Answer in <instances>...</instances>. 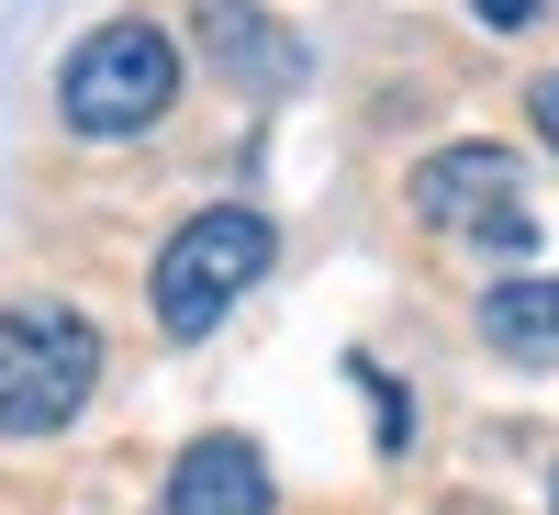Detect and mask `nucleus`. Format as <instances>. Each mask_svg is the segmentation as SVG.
Listing matches in <instances>:
<instances>
[{
    "label": "nucleus",
    "mask_w": 559,
    "mask_h": 515,
    "mask_svg": "<svg viewBox=\"0 0 559 515\" xmlns=\"http://www.w3.org/2000/svg\"><path fill=\"white\" fill-rule=\"evenodd\" d=\"M269 459L258 437H191L168 459V515H269Z\"/></svg>",
    "instance_id": "5"
},
{
    "label": "nucleus",
    "mask_w": 559,
    "mask_h": 515,
    "mask_svg": "<svg viewBox=\"0 0 559 515\" xmlns=\"http://www.w3.org/2000/svg\"><path fill=\"white\" fill-rule=\"evenodd\" d=\"M102 393V325L68 303H0V437H57Z\"/></svg>",
    "instance_id": "2"
},
{
    "label": "nucleus",
    "mask_w": 559,
    "mask_h": 515,
    "mask_svg": "<svg viewBox=\"0 0 559 515\" xmlns=\"http://www.w3.org/2000/svg\"><path fill=\"white\" fill-rule=\"evenodd\" d=\"M414 213L437 236H492V247H526L537 236V202H526V157L515 147H437L414 168Z\"/></svg>",
    "instance_id": "4"
},
{
    "label": "nucleus",
    "mask_w": 559,
    "mask_h": 515,
    "mask_svg": "<svg viewBox=\"0 0 559 515\" xmlns=\"http://www.w3.org/2000/svg\"><path fill=\"white\" fill-rule=\"evenodd\" d=\"M269 213L258 202H213V213H191L179 236L157 247V280H146V303H157V337H213L224 314H236L247 292H258V269H269Z\"/></svg>",
    "instance_id": "1"
},
{
    "label": "nucleus",
    "mask_w": 559,
    "mask_h": 515,
    "mask_svg": "<svg viewBox=\"0 0 559 515\" xmlns=\"http://www.w3.org/2000/svg\"><path fill=\"white\" fill-rule=\"evenodd\" d=\"M179 102V45L146 23V12H112V23H90L68 45V68H57V113L79 134H146L157 113Z\"/></svg>",
    "instance_id": "3"
},
{
    "label": "nucleus",
    "mask_w": 559,
    "mask_h": 515,
    "mask_svg": "<svg viewBox=\"0 0 559 515\" xmlns=\"http://www.w3.org/2000/svg\"><path fill=\"white\" fill-rule=\"evenodd\" d=\"M191 23H202V45H213V68L236 79V90H292L302 79V45L280 34L258 0H191Z\"/></svg>",
    "instance_id": "6"
},
{
    "label": "nucleus",
    "mask_w": 559,
    "mask_h": 515,
    "mask_svg": "<svg viewBox=\"0 0 559 515\" xmlns=\"http://www.w3.org/2000/svg\"><path fill=\"white\" fill-rule=\"evenodd\" d=\"M526 124H537V134H548V147H559V68H548V79L526 90Z\"/></svg>",
    "instance_id": "8"
},
{
    "label": "nucleus",
    "mask_w": 559,
    "mask_h": 515,
    "mask_svg": "<svg viewBox=\"0 0 559 515\" xmlns=\"http://www.w3.org/2000/svg\"><path fill=\"white\" fill-rule=\"evenodd\" d=\"M548 515H559V482H548Z\"/></svg>",
    "instance_id": "10"
},
{
    "label": "nucleus",
    "mask_w": 559,
    "mask_h": 515,
    "mask_svg": "<svg viewBox=\"0 0 559 515\" xmlns=\"http://www.w3.org/2000/svg\"><path fill=\"white\" fill-rule=\"evenodd\" d=\"M481 23H537V0H481Z\"/></svg>",
    "instance_id": "9"
},
{
    "label": "nucleus",
    "mask_w": 559,
    "mask_h": 515,
    "mask_svg": "<svg viewBox=\"0 0 559 515\" xmlns=\"http://www.w3.org/2000/svg\"><path fill=\"white\" fill-rule=\"evenodd\" d=\"M481 348L515 359V370H559V280L548 269L492 280V292H481Z\"/></svg>",
    "instance_id": "7"
}]
</instances>
